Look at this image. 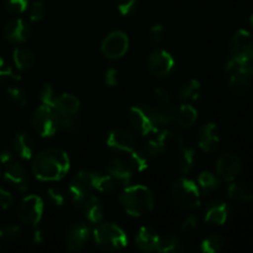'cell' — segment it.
Returning <instances> with one entry per match:
<instances>
[{
    "mask_svg": "<svg viewBox=\"0 0 253 253\" xmlns=\"http://www.w3.org/2000/svg\"><path fill=\"white\" fill-rule=\"evenodd\" d=\"M157 231L150 226H142L137 231L135 237V244L142 252H153L157 249L158 244Z\"/></svg>",
    "mask_w": 253,
    "mask_h": 253,
    "instance_id": "obj_23",
    "label": "cell"
},
{
    "mask_svg": "<svg viewBox=\"0 0 253 253\" xmlns=\"http://www.w3.org/2000/svg\"><path fill=\"white\" fill-rule=\"evenodd\" d=\"M197 184L203 195H210L220 187V178L209 170H204L198 175Z\"/></svg>",
    "mask_w": 253,
    "mask_h": 253,
    "instance_id": "obj_28",
    "label": "cell"
},
{
    "mask_svg": "<svg viewBox=\"0 0 253 253\" xmlns=\"http://www.w3.org/2000/svg\"><path fill=\"white\" fill-rule=\"evenodd\" d=\"M15 161V153L12 152L11 148H5V150L0 151V165L7 166L9 163Z\"/></svg>",
    "mask_w": 253,
    "mask_h": 253,
    "instance_id": "obj_52",
    "label": "cell"
},
{
    "mask_svg": "<svg viewBox=\"0 0 253 253\" xmlns=\"http://www.w3.org/2000/svg\"><path fill=\"white\" fill-rule=\"evenodd\" d=\"M147 68L156 78H166L174 69V58L165 49H156L148 56Z\"/></svg>",
    "mask_w": 253,
    "mask_h": 253,
    "instance_id": "obj_13",
    "label": "cell"
},
{
    "mask_svg": "<svg viewBox=\"0 0 253 253\" xmlns=\"http://www.w3.org/2000/svg\"><path fill=\"white\" fill-rule=\"evenodd\" d=\"M138 7V0H119L118 11L123 16H130L136 12Z\"/></svg>",
    "mask_w": 253,
    "mask_h": 253,
    "instance_id": "obj_45",
    "label": "cell"
},
{
    "mask_svg": "<svg viewBox=\"0 0 253 253\" xmlns=\"http://www.w3.org/2000/svg\"><path fill=\"white\" fill-rule=\"evenodd\" d=\"M153 98H155V101L157 103L158 106H163L172 103V94L165 88H156L153 90Z\"/></svg>",
    "mask_w": 253,
    "mask_h": 253,
    "instance_id": "obj_47",
    "label": "cell"
},
{
    "mask_svg": "<svg viewBox=\"0 0 253 253\" xmlns=\"http://www.w3.org/2000/svg\"><path fill=\"white\" fill-rule=\"evenodd\" d=\"M5 39L14 43H22L27 41L31 35V26L24 19H12L4 26L2 31Z\"/></svg>",
    "mask_w": 253,
    "mask_h": 253,
    "instance_id": "obj_19",
    "label": "cell"
},
{
    "mask_svg": "<svg viewBox=\"0 0 253 253\" xmlns=\"http://www.w3.org/2000/svg\"><path fill=\"white\" fill-rule=\"evenodd\" d=\"M44 204L37 195H27L20 202L17 207V217L20 222L29 226H36L42 219Z\"/></svg>",
    "mask_w": 253,
    "mask_h": 253,
    "instance_id": "obj_8",
    "label": "cell"
},
{
    "mask_svg": "<svg viewBox=\"0 0 253 253\" xmlns=\"http://www.w3.org/2000/svg\"><path fill=\"white\" fill-rule=\"evenodd\" d=\"M10 148L21 160H31L35 155L34 138L25 131H20L12 138Z\"/></svg>",
    "mask_w": 253,
    "mask_h": 253,
    "instance_id": "obj_22",
    "label": "cell"
},
{
    "mask_svg": "<svg viewBox=\"0 0 253 253\" xmlns=\"http://www.w3.org/2000/svg\"><path fill=\"white\" fill-rule=\"evenodd\" d=\"M12 203H14V198H12L11 193L5 188L0 187V210L9 209L11 208Z\"/></svg>",
    "mask_w": 253,
    "mask_h": 253,
    "instance_id": "obj_50",
    "label": "cell"
},
{
    "mask_svg": "<svg viewBox=\"0 0 253 253\" xmlns=\"http://www.w3.org/2000/svg\"><path fill=\"white\" fill-rule=\"evenodd\" d=\"M0 177H1V168H0Z\"/></svg>",
    "mask_w": 253,
    "mask_h": 253,
    "instance_id": "obj_57",
    "label": "cell"
},
{
    "mask_svg": "<svg viewBox=\"0 0 253 253\" xmlns=\"http://www.w3.org/2000/svg\"><path fill=\"white\" fill-rule=\"evenodd\" d=\"M198 111L190 104H183L177 108V115H175V125L182 128H189L197 123Z\"/></svg>",
    "mask_w": 253,
    "mask_h": 253,
    "instance_id": "obj_26",
    "label": "cell"
},
{
    "mask_svg": "<svg viewBox=\"0 0 253 253\" xmlns=\"http://www.w3.org/2000/svg\"><path fill=\"white\" fill-rule=\"evenodd\" d=\"M4 180L10 185L11 188H14L17 192H26L30 187V177L27 170L25 169V167L22 165H20L19 162L14 161V162L9 163L7 166H5L4 170Z\"/></svg>",
    "mask_w": 253,
    "mask_h": 253,
    "instance_id": "obj_16",
    "label": "cell"
},
{
    "mask_svg": "<svg viewBox=\"0 0 253 253\" xmlns=\"http://www.w3.org/2000/svg\"><path fill=\"white\" fill-rule=\"evenodd\" d=\"M128 37L123 31H113L101 42V53L109 59H119L126 54L128 49Z\"/></svg>",
    "mask_w": 253,
    "mask_h": 253,
    "instance_id": "obj_10",
    "label": "cell"
},
{
    "mask_svg": "<svg viewBox=\"0 0 253 253\" xmlns=\"http://www.w3.org/2000/svg\"><path fill=\"white\" fill-rule=\"evenodd\" d=\"M106 173L115 178L124 188H126L127 185H130L131 179H132L133 169L128 165L127 161L120 157H115L109 161L108 166H106Z\"/></svg>",
    "mask_w": 253,
    "mask_h": 253,
    "instance_id": "obj_20",
    "label": "cell"
},
{
    "mask_svg": "<svg viewBox=\"0 0 253 253\" xmlns=\"http://www.w3.org/2000/svg\"><path fill=\"white\" fill-rule=\"evenodd\" d=\"M175 115H177V106L173 105L172 103L167 105L158 106L157 116L160 125L172 126L175 124Z\"/></svg>",
    "mask_w": 253,
    "mask_h": 253,
    "instance_id": "obj_36",
    "label": "cell"
},
{
    "mask_svg": "<svg viewBox=\"0 0 253 253\" xmlns=\"http://www.w3.org/2000/svg\"><path fill=\"white\" fill-rule=\"evenodd\" d=\"M104 82H105L106 85H109V86L118 85V83H119L118 69L113 68V67H110V68L106 69L105 74H104Z\"/></svg>",
    "mask_w": 253,
    "mask_h": 253,
    "instance_id": "obj_51",
    "label": "cell"
},
{
    "mask_svg": "<svg viewBox=\"0 0 253 253\" xmlns=\"http://www.w3.org/2000/svg\"><path fill=\"white\" fill-rule=\"evenodd\" d=\"M230 53L232 57L253 62V37L246 30H239L230 40Z\"/></svg>",
    "mask_w": 253,
    "mask_h": 253,
    "instance_id": "obj_14",
    "label": "cell"
},
{
    "mask_svg": "<svg viewBox=\"0 0 253 253\" xmlns=\"http://www.w3.org/2000/svg\"><path fill=\"white\" fill-rule=\"evenodd\" d=\"M127 158L126 161L128 162V165L131 166V168L133 169V172H143V170L147 168L148 166V158L141 153L140 150H133L131 152L127 153Z\"/></svg>",
    "mask_w": 253,
    "mask_h": 253,
    "instance_id": "obj_38",
    "label": "cell"
},
{
    "mask_svg": "<svg viewBox=\"0 0 253 253\" xmlns=\"http://www.w3.org/2000/svg\"><path fill=\"white\" fill-rule=\"evenodd\" d=\"M251 128H252V131H253V120H252V123H251Z\"/></svg>",
    "mask_w": 253,
    "mask_h": 253,
    "instance_id": "obj_56",
    "label": "cell"
},
{
    "mask_svg": "<svg viewBox=\"0 0 253 253\" xmlns=\"http://www.w3.org/2000/svg\"><path fill=\"white\" fill-rule=\"evenodd\" d=\"M242 172V161L235 152H225L216 161V175L225 182H234Z\"/></svg>",
    "mask_w": 253,
    "mask_h": 253,
    "instance_id": "obj_12",
    "label": "cell"
},
{
    "mask_svg": "<svg viewBox=\"0 0 253 253\" xmlns=\"http://www.w3.org/2000/svg\"><path fill=\"white\" fill-rule=\"evenodd\" d=\"M91 231L90 226L83 221L73 222L66 230V247L68 251H81L88 245L90 240Z\"/></svg>",
    "mask_w": 253,
    "mask_h": 253,
    "instance_id": "obj_11",
    "label": "cell"
},
{
    "mask_svg": "<svg viewBox=\"0 0 253 253\" xmlns=\"http://www.w3.org/2000/svg\"><path fill=\"white\" fill-rule=\"evenodd\" d=\"M177 161L179 172L182 174H188L195 167V163H197V153H195V151L193 148L184 147L183 146L179 150V153H178Z\"/></svg>",
    "mask_w": 253,
    "mask_h": 253,
    "instance_id": "obj_32",
    "label": "cell"
},
{
    "mask_svg": "<svg viewBox=\"0 0 253 253\" xmlns=\"http://www.w3.org/2000/svg\"><path fill=\"white\" fill-rule=\"evenodd\" d=\"M7 98L17 106H25L27 104V94L19 84H11L6 88Z\"/></svg>",
    "mask_w": 253,
    "mask_h": 253,
    "instance_id": "obj_39",
    "label": "cell"
},
{
    "mask_svg": "<svg viewBox=\"0 0 253 253\" xmlns=\"http://www.w3.org/2000/svg\"><path fill=\"white\" fill-rule=\"evenodd\" d=\"M47 199L54 207H62L67 200V193L58 185H52L47 189Z\"/></svg>",
    "mask_w": 253,
    "mask_h": 253,
    "instance_id": "obj_40",
    "label": "cell"
},
{
    "mask_svg": "<svg viewBox=\"0 0 253 253\" xmlns=\"http://www.w3.org/2000/svg\"><path fill=\"white\" fill-rule=\"evenodd\" d=\"M21 235V227L19 225L6 224L0 227V242H12Z\"/></svg>",
    "mask_w": 253,
    "mask_h": 253,
    "instance_id": "obj_41",
    "label": "cell"
},
{
    "mask_svg": "<svg viewBox=\"0 0 253 253\" xmlns=\"http://www.w3.org/2000/svg\"><path fill=\"white\" fill-rule=\"evenodd\" d=\"M128 121L133 130L142 136L153 135L160 126L157 110L146 104L133 105L128 111Z\"/></svg>",
    "mask_w": 253,
    "mask_h": 253,
    "instance_id": "obj_5",
    "label": "cell"
},
{
    "mask_svg": "<svg viewBox=\"0 0 253 253\" xmlns=\"http://www.w3.org/2000/svg\"><path fill=\"white\" fill-rule=\"evenodd\" d=\"M12 59H14L16 68L22 72L32 69L36 63V56H35L34 51L27 47H16L12 53Z\"/></svg>",
    "mask_w": 253,
    "mask_h": 253,
    "instance_id": "obj_24",
    "label": "cell"
},
{
    "mask_svg": "<svg viewBox=\"0 0 253 253\" xmlns=\"http://www.w3.org/2000/svg\"><path fill=\"white\" fill-rule=\"evenodd\" d=\"M71 167L68 155L59 148H46L32 157V173L43 182H57L66 177Z\"/></svg>",
    "mask_w": 253,
    "mask_h": 253,
    "instance_id": "obj_1",
    "label": "cell"
},
{
    "mask_svg": "<svg viewBox=\"0 0 253 253\" xmlns=\"http://www.w3.org/2000/svg\"><path fill=\"white\" fill-rule=\"evenodd\" d=\"M224 247V239L219 234H211L205 237L200 244V250L205 253H216Z\"/></svg>",
    "mask_w": 253,
    "mask_h": 253,
    "instance_id": "obj_37",
    "label": "cell"
},
{
    "mask_svg": "<svg viewBox=\"0 0 253 253\" xmlns=\"http://www.w3.org/2000/svg\"><path fill=\"white\" fill-rule=\"evenodd\" d=\"M31 126L42 137H51L57 132V123L54 110L52 106L41 105L31 115Z\"/></svg>",
    "mask_w": 253,
    "mask_h": 253,
    "instance_id": "obj_7",
    "label": "cell"
},
{
    "mask_svg": "<svg viewBox=\"0 0 253 253\" xmlns=\"http://www.w3.org/2000/svg\"><path fill=\"white\" fill-rule=\"evenodd\" d=\"M230 215V208L224 200L215 199L208 204L205 208V222L210 225L221 226L227 221Z\"/></svg>",
    "mask_w": 253,
    "mask_h": 253,
    "instance_id": "obj_21",
    "label": "cell"
},
{
    "mask_svg": "<svg viewBox=\"0 0 253 253\" xmlns=\"http://www.w3.org/2000/svg\"><path fill=\"white\" fill-rule=\"evenodd\" d=\"M250 24H251V26H252V29H253V15L251 16V19H250Z\"/></svg>",
    "mask_w": 253,
    "mask_h": 253,
    "instance_id": "obj_55",
    "label": "cell"
},
{
    "mask_svg": "<svg viewBox=\"0 0 253 253\" xmlns=\"http://www.w3.org/2000/svg\"><path fill=\"white\" fill-rule=\"evenodd\" d=\"M57 128L64 132H74L81 124L79 114H61L54 111Z\"/></svg>",
    "mask_w": 253,
    "mask_h": 253,
    "instance_id": "obj_33",
    "label": "cell"
},
{
    "mask_svg": "<svg viewBox=\"0 0 253 253\" xmlns=\"http://www.w3.org/2000/svg\"><path fill=\"white\" fill-rule=\"evenodd\" d=\"M156 251L161 253H178L185 251V246L182 240L175 235H166L158 239Z\"/></svg>",
    "mask_w": 253,
    "mask_h": 253,
    "instance_id": "obj_30",
    "label": "cell"
},
{
    "mask_svg": "<svg viewBox=\"0 0 253 253\" xmlns=\"http://www.w3.org/2000/svg\"><path fill=\"white\" fill-rule=\"evenodd\" d=\"M119 202L126 214L141 217L150 214L155 207V197L150 188L145 185H127L121 190Z\"/></svg>",
    "mask_w": 253,
    "mask_h": 253,
    "instance_id": "obj_2",
    "label": "cell"
},
{
    "mask_svg": "<svg viewBox=\"0 0 253 253\" xmlns=\"http://www.w3.org/2000/svg\"><path fill=\"white\" fill-rule=\"evenodd\" d=\"M225 74L229 79V89L232 95L244 96L253 84V62L230 57L225 63Z\"/></svg>",
    "mask_w": 253,
    "mask_h": 253,
    "instance_id": "obj_3",
    "label": "cell"
},
{
    "mask_svg": "<svg viewBox=\"0 0 253 253\" xmlns=\"http://www.w3.org/2000/svg\"><path fill=\"white\" fill-rule=\"evenodd\" d=\"M4 67H5V62L2 61V58H1V57H0V69L4 68Z\"/></svg>",
    "mask_w": 253,
    "mask_h": 253,
    "instance_id": "obj_54",
    "label": "cell"
},
{
    "mask_svg": "<svg viewBox=\"0 0 253 253\" xmlns=\"http://www.w3.org/2000/svg\"><path fill=\"white\" fill-rule=\"evenodd\" d=\"M124 187L115 179L114 177H111L110 174H100L99 173L98 178H96V184H95V190L101 193H106V194H111V193L119 192V190H123Z\"/></svg>",
    "mask_w": 253,
    "mask_h": 253,
    "instance_id": "obj_34",
    "label": "cell"
},
{
    "mask_svg": "<svg viewBox=\"0 0 253 253\" xmlns=\"http://www.w3.org/2000/svg\"><path fill=\"white\" fill-rule=\"evenodd\" d=\"M98 174L99 173L94 172V170L84 169L77 173L72 178L68 184V194L72 202H77L78 199L90 194L93 190H95Z\"/></svg>",
    "mask_w": 253,
    "mask_h": 253,
    "instance_id": "obj_9",
    "label": "cell"
},
{
    "mask_svg": "<svg viewBox=\"0 0 253 253\" xmlns=\"http://www.w3.org/2000/svg\"><path fill=\"white\" fill-rule=\"evenodd\" d=\"M91 237L96 247L103 251L115 252L127 246V236L125 231L113 222H99Z\"/></svg>",
    "mask_w": 253,
    "mask_h": 253,
    "instance_id": "obj_4",
    "label": "cell"
},
{
    "mask_svg": "<svg viewBox=\"0 0 253 253\" xmlns=\"http://www.w3.org/2000/svg\"><path fill=\"white\" fill-rule=\"evenodd\" d=\"M40 101H41V104H43V105H48V106H52L53 108V104L54 101H56V93H54V89L53 86L51 85L49 83L47 84H43L42 85V88L40 89Z\"/></svg>",
    "mask_w": 253,
    "mask_h": 253,
    "instance_id": "obj_43",
    "label": "cell"
},
{
    "mask_svg": "<svg viewBox=\"0 0 253 253\" xmlns=\"http://www.w3.org/2000/svg\"><path fill=\"white\" fill-rule=\"evenodd\" d=\"M227 195L231 200L244 204H251L253 203V192L249 187L240 183L231 182L227 187Z\"/></svg>",
    "mask_w": 253,
    "mask_h": 253,
    "instance_id": "obj_31",
    "label": "cell"
},
{
    "mask_svg": "<svg viewBox=\"0 0 253 253\" xmlns=\"http://www.w3.org/2000/svg\"><path fill=\"white\" fill-rule=\"evenodd\" d=\"M220 143V132L214 123H207L198 132V146L203 152H214Z\"/></svg>",
    "mask_w": 253,
    "mask_h": 253,
    "instance_id": "obj_18",
    "label": "cell"
},
{
    "mask_svg": "<svg viewBox=\"0 0 253 253\" xmlns=\"http://www.w3.org/2000/svg\"><path fill=\"white\" fill-rule=\"evenodd\" d=\"M32 241L34 244H41L43 241V236H42V232L40 230H35L34 234H32Z\"/></svg>",
    "mask_w": 253,
    "mask_h": 253,
    "instance_id": "obj_53",
    "label": "cell"
},
{
    "mask_svg": "<svg viewBox=\"0 0 253 253\" xmlns=\"http://www.w3.org/2000/svg\"><path fill=\"white\" fill-rule=\"evenodd\" d=\"M140 151L145 157L148 158V160L160 157L161 155H163V153L166 152L165 147H163L162 143L160 142V140L156 137L155 133H153V137H150L146 142H143V145L141 146Z\"/></svg>",
    "mask_w": 253,
    "mask_h": 253,
    "instance_id": "obj_35",
    "label": "cell"
},
{
    "mask_svg": "<svg viewBox=\"0 0 253 253\" xmlns=\"http://www.w3.org/2000/svg\"><path fill=\"white\" fill-rule=\"evenodd\" d=\"M74 207L77 208L78 211L88 220L90 224H99L101 222L104 217V207L103 203L100 202L99 198L95 195L90 194L85 195V197L81 198L77 202L73 203Z\"/></svg>",
    "mask_w": 253,
    "mask_h": 253,
    "instance_id": "obj_15",
    "label": "cell"
},
{
    "mask_svg": "<svg viewBox=\"0 0 253 253\" xmlns=\"http://www.w3.org/2000/svg\"><path fill=\"white\" fill-rule=\"evenodd\" d=\"M46 12H47V9H46V5L43 4L42 1H35L34 4L31 5V7H30V20L34 22H39L41 21V20L44 19V16H46Z\"/></svg>",
    "mask_w": 253,
    "mask_h": 253,
    "instance_id": "obj_44",
    "label": "cell"
},
{
    "mask_svg": "<svg viewBox=\"0 0 253 253\" xmlns=\"http://www.w3.org/2000/svg\"><path fill=\"white\" fill-rule=\"evenodd\" d=\"M19 81L20 77L12 73L9 67L5 66L4 68L0 69V85H11V84H15Z\"/></svg>",
    "mask_w": 253,
    "mask_h": 253,
    "instance_id": "obj_48",
    "label": "cell"
},
{
    "mask_svg": "<svg viewBox=\"0 0 253 253\" xmlns=\"http://www.w3.org/2000/svg\"><path fill=\"white\" fill-rule=\"evenodd\" d=\"M165 34L166 30L163 27L162 24H155L148 31V39L151 40V42L155 44L161 43V42L165 40Z\"/></svg>",
    "mask_w": 253,
    "mask_h": 253,
    "instance_id": "obj_46",
    "label": "cell"
},
{
    "mask_svg": "<svg viewBox=\"0 0 253 253\" xmlns=\"http://www.w3.org/2000/svg\"><path fill=\"white\" fill-rule=\"evenodd\" d=\"M198 226H199V219L195 215H190V216H188L183 221L182 226H180V232L184 235L190 234V232L195 231L198 229Z\"/></svg>",
    "mask_w": 253,
    "mask_h": 253,
    "instance_id": "obj_49",
    "label": "cell"
},
{
    "mask_svg": "<svg viewBox=\"0 0 253 253\" xmlns=\"http://www.w3.org/2000/svg\"><path fill=\"white\" fill-rule=\"evenodd\" d=\"M202 93V84L198 79H188L178 88V98L184 101L197 100Z\"/></svg>",
    "mask_w": 253,
    "mask_h": 253,
    "instance_id": "obj_29",
    "label": "cell"
},
{
    "mask_svg": "<svg viewBox=\"0 0 253 253\" xmlns=\"http://www.w3.org/2000/svg\"><path fill=\"white\" fill-rule=\"evenodd\" d=\"M106 145L116 152L128 153L136 148V138L133 133L126 128H114L109 133Z\"/></svg>",
    "mask_w": 253,
    "mask_h": 253,
    "instance_id": "obj_17",
    "label": "cell"
},
{
    "mask_svg": "<svg viewBox=\"0 0 253 253\" xmlns=\"http://www.w3.org/2000/svg\"><path fill=\"white\" fill-rule=\"evenodd\" d=\"M155 135L156 137L160 140V142L163 145L166 152H167L168 150H180V148L184 146L183 137L180 136V133L177 132V131L162 130L155 132Z\"/></svg>",
    "mask_w": 253,
    "mask_h": 253,
    "instance_id": "obj_27",
    "label": "cell"
},
{
    "mask_svg": "<svg viewBox=\"0 0 253 253\" xmlns=\"http://www.w3.org/2000/svg\"><path fill=\"white\" fill-rule=\"evenodd\" d=\"M81 101L73 94H62L57 96L53 104V110L61 114H79Z\"/></svg>",
    "mask_w": 253,
    "mask_h": 253,
    "instance_id": "obj_25",
    "label": "cell"
},
{
    "mask_svg": "<svg viewBox=\"0 0 253 253\" xmlns=\"http://www.w3.org/2000/svg\"><path fill=\"white\" fill-rule=\"evenodd\" d=\"M5 9L14 15H21L29 7V0H2Z\"/></svg>",
    "mask_w": 253,
    "mask_h": 253,
    "instance_id": "obj_42",
    "label": "cell"
},
{
    "mask_svg": "<svg viewBox=\"0 0 253 253\" xmlns=\"http://www.w3.org/2000/svg\"><path fill=\"white\" fill-rule=\"evenodd\" d=\"M172 198L175 204L184 210H194L200 207L202 193L192 179L182 177L172 185Z\"/></svg>",
    "mask_w": 253,
    "mask_h": 253,
    "instance_id": "obj_6",
    "label": "cell"
}]
</instances>
